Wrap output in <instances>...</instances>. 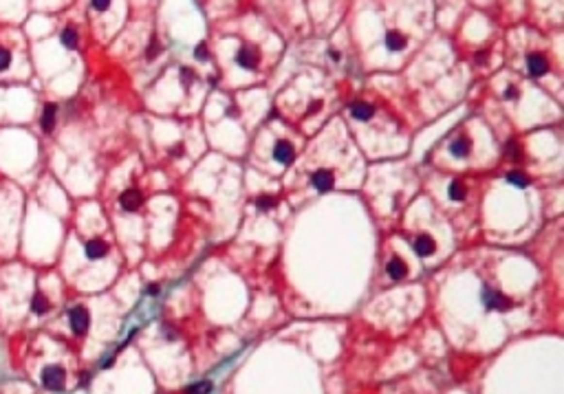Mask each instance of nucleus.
<instances>
[{
    "label": "nucleus",
    "instance_id": "25",
    "mask_svg": "<svg viewBox=\"0 0 564 394\" xmlns=\"http://www.w3.org/2000/svg\"><path fill=\"white\" fill-rule=\"evenodd\" d=\"M194 57L196 60H207V44L205 42H201L194 49Z\"/></svg>",
    "mask_w": 564,
    "mask_h": 394
},
{
    "label": "nucleus",
    "instance_id": "11",
    "mask_svg": "<svg viewBox=\"0 0 564 394\" xmlns=\"http://www.w3.org/2000/svg\"><path fill=\"white\" fill-rule=\"evenodd\" d=\"M449 152H452V157H456V159H465L469 152H472V141H469L467 137L454 139L452 146H449Z\"/></svg>",
    "mask_w": 564,
    "mask_h": 394
},
{
    "label": "nucleus",
    "instance_id": "27",
    "mask_svg": "<svg viewBox=\"0 0 564 394\" xmlns=\"http://www.w3.org/2000/svg\"><path fill=\"white\" fill-rule=\"evenodd\" d=\"M108 7H110L108 0H95V2H93V9H97V11H106Z\"/></svg>",
    "mask_w": 564,
    "mask_h": 394
},
{
    "label": "nucleus",
    "instance_id": "22",
    "mask_svg": "<svg viewBox=\"0 0 564 394\" xmlns=\"http://www.w3.org/2000/svg\"><path fill=\"white\" fill-rule=\"evenodd\" d=\"M196 71H192V68H181V80H183V86H190L192 82H196Z\"/></svg>",
    "mask_w": 564,
    "mask_h": 394
},
{
    "label": "nucleus",
    "instance_id": "30",
    "mask_svg": "<svg viewBox=\"0 0 564 394\" xmlns=\"http://www.w3.org/2000/svg\"><path fill=\"white\" fill-rule=\"evenodd\" d=\"M322 108V99H315V101H311V106H309V115H313V113H317V110Z\"/></svg>",
    "mask_w": 564,
    "mask_h": 394
},
{
    "label": "nucleus",
    "instance_id": "8",
    "mask_svg": "<svg viewBox=\"0 0 564 394\" xmlns=\"http://www.w3.org/2000/svg\"><path fill=\"white\" fill-rule=\"evenodd\" d=\"M311 185L315 187V190H320V192L331 190V187H333V174H331L329 170H317V172H313Z\"/></svg>",
    "mask_w": 564,
    "mask_h": 394
},
{
    "label": "nucleus",
    "instance_id": "20",
    "mask_svg": "<svg viewBox=\"0 0 564 394\" xmlns=\"http://www.w3.org/2000/svg\"><path fill=\"white\" fill-rule=\"evenodd\" d=\"M505 157L512 159V161H520L522 154H520V148H518L516 141H507L505 143Z\"/></svg>",
    "mask_w": 564,
    "mask_h": 394
},
{
    "label": "nucleus",
    "instance_id": "6",
    "mask_svg": "<svg viewBox=\"0 0 564 394\" xmlns=\"http://www.w3.org/2000/svg\"><path fill=\"white\" fill-rule=\"evenodd\" d=\"M527 68L533 77H542L547 71H549V62L542 53H529L527 55Z\"/></svg>",
    "mask_w": 564,
    "mask_h": 394
},
{
    "label": "nucleus",
    "instance_id": "7",
    "mask_svg": "<svg viewBox=\"0 0 564 394\" xmlns=\"http://www.w3.org/2000/svg\"><path fill=\"white\" fill-rule=\"evenodd\" d=\"M293 157H296L293 146L289 141H284V139H280V141L276 143V148H273V159H276L278 163H282V165H289V163L293 161Z\"/></svg>",
    "mask_w": 564,
    "mask_h": 394
},
{
    "label": "nucleus",
    "instance_id": "5",
    "mask_svg": "<svg viewBox=\"0 0 564 394\" xmlns=\"http://www.w3.org/2000/svg\"><path fill=\"white\" fill-rule=\"evenodd\" d=\"M141 203H144V194H141L137 187H130V190H126L124 194L119 196V205L124 212H137V209L141 207Z\"/></svg>",
    "mask_w": 564,
    "mask_h": 394
},
{
    "label": "nucleus",
    "instance_id": "31",
    "mask_svg": "<svg viewBox=\"0 0 564 394\" xmlns=\"http://www.w3.org/2000/svg\"><path fill=\"white\" fill-rule=\"evenodd\" d=\"M146 293H148V295H159V284H148Z\"/></svg>",
    "mask_w": 564,
    "mask_h": 394
},
{
    "label": "nucleus",
    "instance_id": "26",
    "mask_svg": "<svg viewBox=\"0 0 564 394\" xmlns=\"http://www.w3.org/2000/svg\"><path fill=\"white\" fill-rule=\"evenodd\" d=\"M157 53H161V44H159L157 40H152V44H150V49H148V60H152Z\"/></svg>",
    "mask_w": 564,
    "mask_h": 394
},
{
    "label": "nucleus",
    "instance_id": "21",
    "mask_svg": "<svg viewBox=\"0 0 564 394\" xmlns=\"http://www.w3.org/2000/svg\"><path fill=\"white\" fill-rule=\"evenodd\" d=\"M210 392H212V383H210V381H201V383L190 385V388L185 390V394H210Z\"/></svg>",
    "mask_w": 564,
    "mask_h": 394
},
{
    "label": "nucleus",
    "instance_id": "23",
    "mask_svg": "<svg viewBox=\"0 0 564 394\" xmlns=\"http://www.w3.org/2000/svg\"><path fill=\"white\" fill-rule=\"evenodd\" d=\"M256 205H258V209H271V207H276V198H273V196H260V198L256 200Z\"/></svg>",
    "mask_w": 564,
    "mask_h": 394
},
{
    "label": "nucleus",
    "instance_id": "9",
    "mask_svg": "<svg viewBox=\"0 0 564 394\" xmlns=\"http://www.w3.org/2000/svg\"><path fill=\"white\" fill-rule=\"evenodd\" d=\"M106 251H108V247H106V242L101 240V238H93V240L86 242V258L88 260H100V258L106 256Z\"/></svg>",
    "mask_w": 564,
    "mask_h": 394
},
{
    "label": "nucleus",
    "instance_id": "14",
    "mask_svg": "<svg viewBox=\"0 0 564 394\" xmlns=\"http://www.w3.org/2000/svg\"><path fill=\"white\" fill-rule=\"evenodd\" d=\"M55 115H58V108L55 104H47L42 110V119H40V126H42L44 132H51L53 126H55Z\"/></svg>",
    "mask_w": 564,
    "mask_h": 394
},
{
    "label": "nucleus",
    "instance_id": "3",
    "mask_svg": "<svg viewBox=\"0 0 564 394\" xmlns=\"http://www.w3.org/2000/svg\"><path fill=\"white\" fill-rule=\"evenodd\" d=\"M68 317H71V328L75 335H84V332L88 330V326H91V315H88V311L84 309V306L71 309Z\"/></svg>",
    "mask_w": 564,
    "mask_h": 394
},
{
    "label": "nucleus",
    "instance_id": "1",
    "mask_svg": "<svg viewBox=\"0 0 564 394\" xmlns=\"http://www.w3.org/2000/svg\"><path fill=\"white\" fill-rule=\"evenodd\" d=\"M64 381H66V372H64V368L60 366H49L42 370V385L49 390H62L64 388Z\"/></svg>",
    "mask_w": 564,
    "mask_h": 394
},
{
    "label": "nucleus",
    "instance_id": "16",
    "mask_svg": "<svg viewBox=\"0 0 564 394\" xmlns=\"http://www.w3.org/2000/svg\"><path fill=\"white\" fill-rule=\"evenodd\" d=\"M49 299H47V295L44 293H35L33 295V299H31V311H33L35 315H44L49 311Z\"/></svg>",
    "mask_w": 564,
    "mask_h": 394
},
{
    "label": "nucleus",
    "instance_id": "32",
    "mask_svg": "<svg viewBox=\"0 0 564 394\" xmlns=\"http://www.w3.org/2000/svg\"><path fill=\"white\" fill-rule=\"evenodd\" d=\"M329 55H331V60H340V53H337V51H333V49H331V51H329Z\"/></svg>",
    "mask_w": 564,
    "mask_h": 394
},
{
    "label": "nucleus",
    "instance_id": "24",
    "mask_svg": "<svg viewBox=\"0 0 564 394\" xmlns=\"http://www.w3.org/2000/svg\"><path fill=\"white\" fill-rule=\"evenodd\" d=\"M9 64H11V53L7 51V49L0 47V71H5Z\"/></svg>",
    "mask_w": 564,
    "mask_h": 394
},
{
    "label": "nucleus",
    "instance_id": "12",
    "mask_svg": "<svg viewBox=\"0 0 564 394\" xmlns=\"http://www.w3.org/2000/svg\"><path fill=\"white\" fill-rule=\"evenodd\" d=\"M386 271H388V276H390L392 280H401L403 276H408V266H406V262H403L401 258H392V260L386 264Z\"/></svg>",
    "mask_w": 564,
    "mask_h": 394
},
{
    "label": "nucleus",
    "instance_id": "28",
    "mask_svg": "<svg viewBox=\"0 0 564 394\" xmlns=\"http://www.w3.org/2000/svg\"><path fill=\"white\" fill-rule=\"evenodd\" d=\"M518 97V90L514 88V86H509V88L505 90V99H516Z\"/></svg>",
    "mask_w": 564,
    "mask_h": 394
},
{
    "label": "nucleus",
    "instance_id": "2",
    "mask_svg": "<svg viewBox=\"0 0 564 394\" xmlns=\"http://www.w3.org/2000/svg\"><path fill=\"white\" fill-rule=\"evenodd\" d=\"M483 304L487 306L489 311H507L512 306V299L505 297L500 291H492L485 286L483 289Z\"/></svg>",
    "mask_w": 564,
    "mask_h": 394
},
{
    "label": "nucleus",
    "instance_id": "13",
    "mask_svg": "<svg viewBox=\"0 0 564 394\" xmlns=\"http://www.w3.org/2000/svg\"><path fill=\"white\" fill-rule=\"evenodd\" d=\"M350 115H353L355 119H359V121H368L375 115V108L370 104H366V101H355V104L350 106Z\"/></svg>",
    "mask_w": 564,
    "mask_h": 394
},
{
    "label": "nucleus",
    "instance_id": "19",
    "mask_svg": "<svg viewBox=\"0 0 564 394\" xmlns=\"http://www.w3.org/2000/svg\"><path fill=\"white\" fill-rule=\"evenodd\" d=\"M507 181H509L512 185H516V187H527V185H529V176H525L522 172H518V170L509 172V174H507Z\"/></svg>",
    "mask_w": 564,
    "mask_h": 394
},
{
    "label": "nucleus",
    "instance_id": "29",
    "mask_svg": "<svg viewBox=\"0 0 564 394\" xmlns=\"http://www.w3.org/2000/svg\"><path fill=\"white\" fill-rule=\"evenodd\" d=\"M183 150H185L183 143H179V146H174L172 150H170V154H172V157H183Z\"/></svg>",
    "mask_w": 564,
    "mask_h": 394
},
{
    "label": "nucleus",
    "instance_id": "10",
    "mask_svg": "<svg viewBox=\"0 0 564 394\" xmlns=\"http://www.w3.org/2000/svg\"><path fill=\"white\" fill-rule=\"evenodd\" d=\"M434 249H436V245H434V240H432V236H428V233H421V236H416V240H415V251L419 253V256H432L434 253Z\"/></svg>",
    "mask_w": 564,
    "mask_h": 394
},
{
    "label": "nucleus",
    "instance_id": "15",
    "mask_svg": "<svg viewBox=\"0 0 564 394\" xmlns=\"http://www.w3.org/2000/svg\"><path fill=\"white\" fill-rule=\"evenodd\" d=\"M408 40L403 33H399V31H388L386 33V47L390 49V51H401V49H406Z\"/></svg>",
    "mask_w": 564,
    "mask_h": 394
},
{
    "label": "nucleus",
    "instance_id": "4",
    "mask_svg": "<svg viewBox=\"0 0 564 394\" xmlns=\"http://www.w3.org/2000/svg\"><path fill=\"white\" fill-rule=\"evenodd\" d=\"M236 62H238L240 68H247V71H256L258 68V62H260V53L256 47H240L238 55H236Z\"/></svg>",
    "mask_w": 564,
    "mask_h": 394
},
{
    "label": "nucleus",
    "instance_id": "17",
    "mask_svg": "<svg viewBox=\"0 0 564 394\" xmlns=\"http://www.w3.org/2000/svg\"><path fill=\"white\" fill-rule=\"evenodd\" d=\"M448 194H449V198H452V200H463L465 194H467V187H465L463 181H452L449 187H448Z\"/></svg>",
    "mask_w": 564,
    "mask_h": 394
},
{
    "label": "nucleus",
    "instance_id": "18",
    "mask_svg": "<svg viewBox=\"0 0 564 394\" xmlns=\"http://www.w3.org/2000/svg\"><path fill=\"white\" fill-rule=\"evenodd\" d=\"M62 44L66 49H75L77 47V31L73 27H66L62 31Z\"/></svg>",
    "mask_w": 564,
    "mask_h": 394
}]
</instances>
